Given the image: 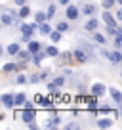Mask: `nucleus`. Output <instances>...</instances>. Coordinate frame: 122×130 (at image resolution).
Segmentation results:
<instances>
[{
  "label": "nucleus",
  "mask_w": 122,
  "mask_h": 130,
  "mask_svg": "<svg viewBox=\"0 0 122 130\" xmlns=\"http://www.w3.org/2000/svg\"><path fill=\"white\" fill-rule=\"evenodd\" d=\"M34 117H36L34 109H25L23 113H21V119H23V121L27 122V124H29V122H33V121H34Z\"/></svg>",
  "instance_id": "1"
},
{
  "label": "nucleus",
  "mask_w": 122,
  "mask_h": 130,
  "mask_svg": "<svg viewBox=\"0 0 122 130\" xmlns=\"http://www.w3.org/2000/svg\"><path fill=\"white\" fill-rule=\"evenodd\" d=\"M2 103H4V107H13V105H15V96H12V94H4V96H2Z\"/></svg>",
  "instance_id": "2"
},
{
  "label": "nucleus",
  "mask_w": 122,
  "mask_h": 130,
  "mask_svg": "<svg viewBox=\"0 0 122 130\" xmlns=\"http://www.w3.org/2000/svg\"><path fill=\"white\" fill-rule=\"evenodd\" d=\"M92 94H94V96H103V94H105V86L101 84V82H95L94 86H92Z\"/></svg>",
  "instance_id": "3"
},
{
  "label": "nucleus",
  "mask_w": 122,
  "mask_h": 130,
  "mask_svg": "<svg viewBox=\"0 0 122 130\" xmlns=\"http://www.w3.org/2000/svg\"><path fill=\"white\" fill-rule=\"evenodd\" d=\"M103 21H105L107 27H116V21H114V17L109 12H103Z\"/></svg>",
  "instance_id": "4"
},
{
  "label": "nucleus",
  "mask_w": 122,
  "mask_h": 130,
  "mask_svg": "<svg viewBox=\"0 0 122 130\" xmlns=\"http://www.w3.org/2000/svg\"><path fill=\"white\" fill-rule=\"evenodd\" d=\"M109 94H111V98H113L116 103H122V92H120V90H116V88H109Z\"/></svg>",
  "instance_id": "5"
},
{
  "label": "nucleus",
  "mask_w": 122,
  "mask_h": 130,
  "mask_svg": "<svg viewBox=\"0 0 122 130\" xmlns=\"http://www.w3.org/2000/svg\"><path fill=\"white\" fill-rule=\"evenodd\" d=\"M67 17H69V19H76V17H78L76 6H69V8H67Z\"/></svg>",
  "instance_id": "6"
},
{
  "label": "nucleus",
  "mask_w": 122,
  "mask_h": 130,
  "mask_svg": "<svg viewBox=\"0 0 122 130\" xmlns=\"http://www.w3.org/2000/svg\"><path fill=\"white\" fill-rule=\"evenodd\" d=\"M29 52L34 56L36 52H40V44H38L36 40H31V42H29Z\"/></svg>",
  "instance_id": "7"
},
{
  "label": "nucleus",
  "mask_w": 122,
  "mask_h": 130,
  "mask_svg": "<svg viewBox=\"0 0 122 130\" xmlns=\"http://www.w3.org/2000/svg\"><path fill=\"white\" fill-rule=\"evenodd\" d=\"M109 59L113 61V63H120V61H122V54L120 52H111L109 54Z\"/></svg>",
  "instance_id": "8"
},
{
  "label": "nucleus",
  "mask_w": 122,
  "mask_h": 130,
  "mask_svg": "<svg viewBox=\"0 0 122 130\" xmlns=\"http://www.w3.org/2000/svg\"><path fill=\"white\" fill-rule=\"evenodd\" d=\"M46 19H48V13H44V12H36L34 13V21H36V23H44Z\"/></svg>",
  "instance_id": "9"
},
{
  "label": "nucleus",
  "mask_w": 122,
  "mask_h": 130,
  "mask_svg": "<svg viewBox=\"0 0 122 130\" xmlns=\"http://www.w3.org/2000/svg\"><path fill=\"white\" fill-rule=\"evenodd\" d=\"M46 56H48V54H46V52H36V54H34V56H33V61H34V63H42V59H44V57Z\"/></svg>",
  "instance_id": "10"
},
{
  "label": "nucleus",
  "mask_w": 122,
  "mask_h": 130,
  "mask_svg": "<svg viewBox=\"0 0 122 130\" xmlns=\"http://www.w3.org/2000/svg\"><path fill=\"white\" fill-rule=\"evenodd\" d=\"M111 124H113V121H111V119H99V121H97V126H99V128H109Z\"/></svg>",
  "instance_id": "11"
},
{
  "label": "nucleus",
  "mask_w": 122,
  "mask_h": 130,
  "mask_svg": "<svg viewBox=\"0 0 122 130\" xmlns=\"http://www.w3.org/2000/svg\"><path fill=\"white\" fill-rule=\"evenodd\" d=\"M95 27H97V19H90L88 23L84 25V29H86V31H95Z\"/></svg>",
  "instance_id": "12"
},
{
  "label": "nucleus",
  "mask_w": 122,
  "mask_h": 130,
  "mask_svg": "<svg viewBox=\"0 0 122 130\" xmlns=\"http://www.w3.org/2000/svg\"><path fill=\"white\" fill-rule=\"evenodd\" d=\"M95 10H97V8H95L94 4H86V6H84V12H82V13H86V15H94Z\"/></svg>",
  "instance_id": "13"
},
{
  "label": "nucleus",
  "mask_w": 122,
  "mask_h": 130,
  "mask_svg": "<svg viewBox=\"0 0 122 130\" xmlns=\"http://www.w3.org/2000/svg\"><path fill=\"white\" fill-rule=\"evenodd\" d=\"M46 54H48L50 57H55V56H59V50H57L55 46H48V48H46Z\"/></svg>",
  "instance_id": "14"
},
{
  "label": "nucleus",
  "mask_w": 122,
  "mask_h": 130,
  "mask_svg": "<svg viewBox=\"0 0 122 130\" xmlns=\"http://www.w3.org/2000/svg\"><path fill=\"white\" fill-rule=\"evenodd\" d=\"M40 32L42 35H52V27L44 21V23H40Z\"/></svg>",
  "instance_id": "15"
},
{
  "label": "nucleus",
  "mask_w": 122,
  "mask_h": 130,
  "mask_svg": "<svg viewBox=\"0 0 122 130\" xmlns=\"http://www.w3.org/2000/svg\"><path fill=\"white\" fill-rule=\"evenodd\" d=\"M31 56H33V54L29 52V50H27V52H19V54H17V59H19V61H29Z\"/></svg>",
  "instance_id": "16"
},
{
  "label": "nucleus",
  "mask_w": 122,
  "mask_h": 130,
  "mask_svg": "<svg viewBox=\"0 0 122 130\" xmlns=\"http://www.w3.org/2000/svg\"><path fill=\"white\" fill-rule=\"evenodd\" d=\"M8 54H12V56H17V54H19V44H10L8 46Z\"/></svg>",
  "instance_id": "17"
},
{
  "label": "nucleus",
  "mask_w": 122,
  "mask_h": 130,
  "mask_svg": "<svg viewBox=\"0 0 122 130\" xmlns=\"http://www.w3.org/2000/svg\"><path fill=\"white\" fill-rule=\"evenodd\" d=\"M25 100H27V96H25L23 92H21V94H15V105H21V103H25Z\"/></svg>",
  "instance_id": "18"
},
{
  "label": "nucleus",
  "mask_w": 122,
  "mask_h": 130,
  "mask_svg": "<svg viewBox=\"0 0 122 130\" xmlns=\"http://www.w3.org/2000/svg\"><path fill=\"white\" fill-rule=\"evenodd\" d=\"M13 19H15V17H13V15H8V13H4V15H2V23H4V25H12Z\"/></svg>",
  "instance_id": "19"
},
{
  "label": "nucleus",
  "mask_w": 122,
  "mask_h": 130,
  "mask_svg": "<svg viewBox=\"0 0 122 130\" xmlns=\"http://www.w3.org/2000/svg\"><path fill=\"white\" fill-rule=\"evenodd\" d=\"M19 69V65H15V63H6L4 65V71L6 73H10V71H17Z\"/></svg>",
  "instance_id": "20"
},
{
  "label": "nucleus",
  "mask_w": 122,
  "mask_h": 130,
  "mask_svg": "<svg viewBox=\"0 0 122 130\" xmlns=\"http://www.w3.org/2000/svg\"><path fill=\"white\" fill-rule=\"evenodd\" d=\"M57 124H59V117H52L46 126H48V128H53V126H57Z\"/></svg>",
  "instance_id": "21"
},
{
  "label": "nucleus",
  "mask_w": 122,
  "mask_h": 130,
  "mask_svg": "<svg viewBox=\"0 0 122 130\" xmlns=\"http://www.w3.org/2000/svg\"><path fill=\"white\" fill-rule=\"evenodd\" d=\"M114 46H116V48H120V46H122V31H118V32H116V38H114Z\"/></svg>",
  "instance_id": "22"
},
{
  "label": "nucleus",
  "mask_w": 122,
  "mask_h": 130,
  "mask_svg": "<svg viewBox=\"0 0 122 130\" xmlns=\"http://www.w3.org/2000/svg\"><path fill=\"white\" fill-rule=\"evenodd\" d=\"M67 29H69V25H67L65 21H59V23H57V31H61V32H65Z\"/></svg>",
  "instance_id": "23"
},
{
  "label": "nucleus",
  "mask_w": 122,
  "mask_h": 130,
  "mask_svg": "<svg viewBox=\"0 0 122 130\" xmlns=\"http://www.w3.org/2000/svg\"><path fill=\"white\" fill-rule=\"evenodd\" d=\"M50 37H52V40H53V42H59V40H61V31H55V32H52Z\"/></svg>",
  "instance_id": "24"
},
{
  "label": "nucleus",
  "mask_w": 122,
  "mask_h": 130,
  "mask_svg": "<svg viewBox=\"0 0 122 130\" xmlns=\"http://www.w3.org/2000/svg\"><path fill=\"white\" fill-rule=\"evenodd\" d=\"M94 40L97 42V44H105V37H103V35H94Z\"/></svg>",
  "instance_id": "25"
},
{
  "label": "nucleus",
  "mask_w": 122,
  "mask_h": 130,
  "mask_svg": "<svg viewBox=\"0 0 122 130\" xmlns=\"http://www.w3.org/2000/svg\"><path fill=\"white\" fill-rule=\"evenodd\" d=\"M114 2H116V0H101V4H103V8H105V10H109Z\"/></svg>",
  "instance_id": "26"
},
{
  "label": "nucleus",
  "mask_w": 122,
  "mask_h": 130,
  "mask_svg": "<svg viewBox=\"0 0 122 130\" xmlns=\"http://www.w3.org/2000/svg\"><path fill=\"white\" fill-rule=\"evenodd\" d=\"M29 13H31V10H29L27 6H23V8H21V12H19V15H21V17H27Z\"/></svg>",
  "instance_id": "27"
},
{
  "label": "nucleus",
  "mask_w": 122,
  "mask_h": 130,
  "mask_svg": "<svg viewBox=\"0 0 122 130\" xmlns=\"http://www.w3.org/2000/svg\"><path fill=\"white\" fill-rule=\"evenodd\" d=\"M53 15H55V6H50V8H48V19L53 17Z\"/></svg>",
  "instance_id": "28"
},
{
  "label": "nucleus",
  "mask_w": 122,
  "mask_h": 130,
  "mask_svg": "<svg viewBox=\"0 0 122 130\" xmlns=\"http://www.w3.org/2000/svg\"><path fill=\"white\" fill-rule=\"evenodd\" d=\"M53 82H55L57 86H63V82H65V78H63V77H57V78H55V80H53Z\"/></svg>",
  "instance_id": "29"
},
{
  "label": "nucleus",
  "mask_w": 122,
  "mask_h": 130,
  "mask_svg": "<svg viewBox=\"0 0 122 130\" xmlns=\"http://www.w3.org/2000/svg\"><path fill=\"white\" fill-rule=\"evenodd\" d=\"M15 80H17V82H19V84H23V82H25V80H27V78H25V77H23V75H17V78H15Z\"/></svg>",
  "instance_id": "30"
},
{
  "label": "nucleus",
  "mask_w": 122,
  "mask_h": 130,
  "mask_svg": "<svg viewBox=\"0 0 122 130\" xmlns=\"http://www.w3.org/2000/svg\"><path fill=\"white\" fill-rule=\"evenodd\" d=\"M67 128H71V130H73V128H78V124H76V122H69V124H67Z\"/></svg>",
  "instance_id": "31"
},
{
  "label": "nucleus",
  "mask_w": 122,
  "mask_h": 130,
  "mask_svg": "<svg viewBox=\"0 0 122 130\" xmlns=\"http://www.w3.org/2000/svg\"><path fill=\"white\" fill-rule=\"evenodd\" d=\"M40 80V77H36V75H33V77H31V82H38Z\"/></svg>",
  "instance_id": "32"
},
{
  "label": "nucleus",
  "mask_w": 122,
  "mask_h": 130,
  "mask_svg": "<svg viewBox=\"0 0 122 130\" xmlns=\"http://www.w3.org/2000/svg\"><path fill=\"white\" fill-rule=\"evenodd\" d=\"M13 2H15L17 6H25V0H13Z\"/></svg>",
  "instance_id": "33"
},
{
  "label": "nucleus",
  "mask_w": 122,
  "mask_h": 130,
  "mask_svg": "<svg viewBox=\"0 0 122 130\" xmlns=\"http://www.w3.org/2000/svg\"><path fill=\"white\" fill-rule=\"evenodd\" d=\"M116 17H118V19H120V21H122V6H120V10H118V13H116Z\"/></svg>",
  "instance_id": "34"
},
{
  "label": "nucleus",
  "mask_w": 122,
  "mask_h": 130,
  "mask_svg": "<svg viewBox=\"0 0 122 130\" xmlns=\"http://www.w3.org/2000/svg\"><path fill=\"white\" fill-rule=\"evenodd\" d=\"M59 4H69V0H59Z\"/></svg>",
  "instance_id": "35"
},
{
  "label": "nucleus",
  "mask_w": 122,
  "mask_h": 130,
  "mask_svg": "<svg viewBox=\"0 0 122 130\" xmlns=\"http://www.w3.org/2000/svg\"><path fill=\"white\" fill-rule=\"evenodd\" d=\"M116 2H118V4H120V6H122V0H116Z\"/></svg>",
  "instance_id": "36"
},
{
  "label": "nucleus",
  "mask_w": 122,
  "mask_h": 130,
  "mask_svg": "<svg viewBox=\"0 0 122 130\" xmlns=\"http://www.w3.org/2000/svg\"><path fill=\"white\" fill-rule=\"evenodd\" d=\"M118 105H120V113H122V103H118Z\"/></svg>",
  "instance_id": "37"
}]
</instances>
